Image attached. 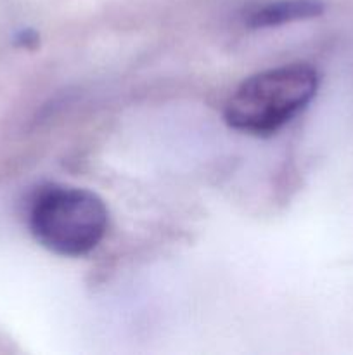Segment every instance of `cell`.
<instances>
[{
    "label": "cell",
    "mask_w": 353,
    "mask_h": 355,
    "mask_svg": "<svg viewBox=\"0 0 353 355\" xmlns=\"http://www.w3.org/2000/svg\"><path fill=\"white\" fill-rule=\"evenodd\" d=\"M317 90L318 73L307 62L255 73L228 97L225 121L244 134H275L311 103Z\"/></svg>",
    "instance_id": "1"
},
{
    "label": "cell",
    "mask_w": 353,
    "mask_h": 355,
    "mask_svg": "<svg viewBox=\"0 0 353 355\" xmlns=\"http://www.w3.org/2000/svg\"><path fill=\"white\" fill-rule=\"evenodd\" d=\"M324 9L322 0H272L248 7L242 21L249 28H273L293 21L311 19L320 16Z\"/></svg>",
    "instance_id": "3"
},
{
    "label": "cell",
    "mask_w": 353,
    "mask_h": 355,
    "mask_svg": "<svg viewBox=\"0 0 353 355\" xmlns=\"http://www.w3.org/2000/svg\"><path fill=\"white\" fill-rule=\"evenodd\" d=\"M14 40H16L17 47L35 49V45L38 44V35L35 33L33 30H21L19 33L14 37Z\"/></svg>",
    "instance_id": "4"
},
{
    "label": "cell",
    "mask_w": 353,
    "mask_h": 355,
    "mask_svg": "<svg viewBox=\"0 0 353 355\" xmlns=\"http://www.w3.org/2000/svg\"><path fill=\"white\" fill-rule=\"evenodd\" d=\"M109 211L102 198L82 187L45 186L28 210L33 238L61 257H83L106 236Z\"/></svg>",
    "instance_id": "2"
}]
</instances>
